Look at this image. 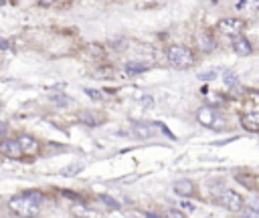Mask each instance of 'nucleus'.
<instances>
[{"instance_id":"1","label":"nucleus","mask_w":259,"mask_h":218,"mask_svg":"<svg viewBox=\"0 0 259 218\" xmlns=\"http://www.w3.org/2000/svg\"><path fill=\"white\" fill-rule=\"evenodd\" d=\"M40 202H42V194L40 192H24V194H18V196H12L8 206L14 214H20V216H34L38 214L40 210Z\"/></svg>"},{"instance_id":"2","label":"nucleus","mask_w":259,"mask_h":218,"mask_svg":"<svg viewBox=\"0 0 259 218\" xmlns=\"http://www.w3.org/2000/svg\"><path fill=\"white\" fill-rule=\"evenodd\" d=\"M166 54H168V63L174 69H188V67L194 65V54L186 46H180V44L168 46V52Z\"/></svg>"},{"instance_id":"3","label":"nucleus","mask_w":259,"mask_h":218,"mask_svg":"<svg viewBox=\"0 0 259 218\" xmlns=\"http://www.w3.org/2000/svg\"><path fill=\"white\" fill-rule=\"evenodd\" d=\"M0 153L10 157V159H20L24 157V149L18 139H2L0 141Z\"/></svg>"},{"instance_id":"4","label":"nucleus","mask_w":259,"mask_h":218,"mask_svg":"<svg viewBox=\"0 0 259 218\" xmlns=\"http://www.w3.org/2000/svg\"><path fill=\"white\" fill-rule=\"evenodd\" d=\"M219 202H221L227 210H231V212H239V210L243 208V198H241L237 192H233V190H225V192L221 194Z\"/></svg>"},{"instance_id":"5","label":"nucleus","mask_w":259,"mask_h":218,"mask_svg":"<svg viewBox=\"0 0 259 218\" xmlns=\"http://www.w3.org/2000/svg\"><path fill=\"white\" fill-rule=\"evenodd\" d=\"M245 28V22L241 20V18H223L221 22H219V30L223 32V34H241V30Z\"/></svg>"},{"instance_id":"6","label":"nucleus","mask_w":259,"mask_h":218,"mask_svg":"<svg viewBox=\"0 0 259 218\" xmlns=\"http://www.w3.org/2000/svg\"><path fill=\"white\" fill-rule=\"evenodd\" d=\"M196 119H198L204 127H212L214 121H217V111H214L212 107L204 105V107H200V109L196 111Z\"/></svg>"},{"instance_id":"7","label":"nucleus","mask_w":259,"mask_h":218,"mask_svg":"<svg viewBox=\"0 0 259 218\" xmlns=\"http://www.w3.org/2000/svg\"><path fill=\"white\" fill-rule=\"evenodd\" d=\"M241 125H243L247 131L257 133V131H259V111L243 113V115H241Z\"/></svg>"},{"instance_id":"8","label":"nucleus","mask_w":259,"mask_h":218,"mask_svg":"<svg viewBox=\"0 0 259 218\" xmlns=\"http://www.w3.org/2000/svg\"><path fill=\"white\" fill-rule=\"evenodd\" d=\"M233 50H235L239 57H247V54H251L253 46H251V42H249L245 36L235 34V38H233Z\"/></svg>"},{"instance_id":"9","label":"nucleus","mask_w":259,"mask_h":218,"mask_svg":"<svg viewBox=\"0 0 259 218\" xmlns=\"http://www.w3.org/2000/svg\"><path fill=\"white\" fill-rule=\"evenodd\" d=\"M174 192L180 196H192L194 194V184L190 180H178L174 182Z\"/></svg>"},{"instance_id":"10","label":"nucleus","mask_w":259,"mask_h":218,"mask_svg":"<svg viewBox=\"0 0 259 218\" xmlns=\"http://www.w3.org/2000/svg\"><path fill=\"white\" fill-rule=\"evenodd\" d=\"M18 141H20V145H22V149H24V155H26V153H34V151L38 149L36 141H34L32 137H28V135H20Z\"/></svg>"},{"instance_id":"11","label":"nucleus","mask_w":259,"mask_h":218,"mask_svg":"<svg viewBox=\"0 0 259 218\" xmlns=\"http://www.w3.org/2000/svg\"><path fill=\"white\" fill-rule=\"evenodd\" d=\"M79 119H81V121H85V123H89V125H97V123H101V121H103V117H101V115H99V117H93L91 113H81V115H79Z\"/></svg>"},{"instance_id":"12","label":"nucleus","mask_w":259,"mask_h":218,"mask_svg":"<svg viewBox=\"0 0 259 218\" xmlns=\"http://www.w3.org/2000/svg\"><path fill=\"white\" fill-rule=\"evenodd\" d=\"M198 42H200V48H204V50H212V46H214V42L208 38V34H200Z\"/></svg>"},{"instance_id":"13","label":"nucleus","mask_w":259,"mask_h":218,"mask_svg":"<svg viewBox=\"0 0 259 218\" xmlns=\"http://www.w3.org/2000/svg\"><path fill=\"white\" fill-rule=\"evenodd\" d=\"M148 69V65H136V63H127L125 65V71L127 73H142V71H146Z\"/></svg>"},{"instance_id":"14","label":"nucleus","mask_w":259,"mask_h":218,"mask_svg":"<svg viewBox=\"0 0 259 218\" xmlns=\"http://www.w3.org/2000/svg\"><path fill=\"white\" fill-rule=\"evenodd\" d=\"M225 83H227L229 87L237 85V75H235L233 71H227V73H225Z\"/></svg>"},{"instance_id":"15","label":"nucleus","mask_w":259,"mask_h":218,"mask_svg":"<svg viewBox=\"0 0 259 218\" xmlns=\"http://www.w3.org/2000/svg\"><path fill=\"white\" fill-rule=\"evenodd\" d=\"M99 198H101V200H103V202H105V204H109V206H111V208H117V206H119V204H117V202H115V200H113V198H111V196H105V194H101V196H99Z\"/></svg>"},{"instance_id":"16","label":"nucleus","mask_w":259,"mask_h":218,"mask_svg":"<svg viewBox=\"0 0 259 218\" xmlns=\"http://www.w3.org/2000/svg\"><path fill=\"white\" fill-rule=\"evenodd\" d=\"M87 95H91L95 101H99V99H101V93H99V91H95V89H87Z\"/></svg>"},{"instance_id":"17","label":"nucleus","mask_w":259,"mask_h":218,"mask_svg":"<svg viewBox=\"0 0 259 218\" xmlns=\"http://www.w3.org/2000/svg\"><path fill=\"white\" fill-rule=\"evenodd\" d=\"M79 170H81V166H69V168H65L61 174H71V172L75 174V172H79Z\"/></svg>"},{"instance_id":"18","label":"nucleus","mask_w":259,"mask_h":218,"mask_svg":"<svg viewBox=\"0 0 259 218\" xmlns=\"http://www.w3.org/2000/svg\"><path fill=\"white\" fill-rule=\"evenodd\" d=\"M210 77H214V71H204V73H200V79H204V81H208Z\"/></svg>"},{"instance_id":"19","label":"nucleus","mask_w":259,"mask_h":218,"mask_svg":"<svg viewBox=\"0 0 259 218\" xmlns=\"http://www.w3.org/2000/svg\"><path fill=\"white\" fill-rule=\"evenodd\" d=\"M249 206L253 208V212H259V200H257V198H253V200L249 202Z\"/></svg>"},{"instance_id":"20","label":"nucleus","mask_w":259,"mask_h":218,"mask_svg":"<svg viewBox=\"0 0 259 218\" xmlns=\"http://www.w3.org/2000/svg\"><path fill=\"white\" fill-rule=\"evenodd\" d=\"M180 208H184V210H188V212H192V210H194V206H192L190 202H182V204H180Z\"/></svg>"},{"instance_id":"21","label":"nucleus","mask_w":259,"mask_h":218,"mask_svg":"<svg viewBox=\"0 0 259 218\" xmlns=\"http://www.w3.org/2000/svg\"><path fill=\"white\" fill-rule=\"evenodd\" d=\"M36 2H38L40 6H51V4L55 2V0H36Z\"/></svg>"},{"instance_id":"22","label":"nucleus","mask_w":259,"mask_h":218,"mask_svg":"<svg viewBox=\"0 0 259 218\" xmlns=\"http://www.w3.org/2000/svg\"><path fill=\"white\" fill-rule=\"evenodd\" d=\"M8 46H10V42L4 40V38H0V48H8Z\"/></svg>"},{"instance_id":"23","label":"nucleus","mask_w":259,"mask_h":218,"mask_svg":"<svg viewBox=\"0 0 259 218\" xmlns=\"http://www.w3.org/2000/svg\"><path fill=\"white\" fill-rule=\"evenodd\" d=\"M4 133H6V125H4V123H0V137H2Z\"/></svg>"},{"instance_id":"24","label":"nucleus","mask_w":259,"mask_h":218,"mask_svg":"<svg viewBox=\"0 0 259 218\" xmlns=\"http://www.w3.org/2000/svg\"><path fill=\"white\" fill-rule=\"evenodd\" d=\"M251 6H253L255 10H259V0H251Z\"/></svg>"}]
</instances>
